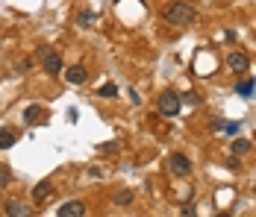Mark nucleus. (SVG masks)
I'll list each match as a JSON object with an SVG mask.
<instances>
[{
  "label": "nucleus",
  "instance_id": "obj_1",
  "mask_svg": "<svg viewBox=\"0 0 256 217\" xmlns=\"http://www.w3.org/2000/svg\"><path fill=\"white\" fill-rule=\"evenodd\" d=\"M195 18H198L195 6H189L183 0H174L162 9V21L171 24V26H189V24H195Z\"/></svg>",
  "mask_w": 256,
  "mask_h": 217
},
{
  "label": "nucleus",
  "instance_id": "obj_2",
  "mask_svg": "<svg viewBox=\"0 0 256 217\" xmlns=\"http://www.w3.org/2000/svg\"><path fill=\"white\" fill-rule=\"evenodd\" d=\"M159 115L162 118H177L180 115V94L177 91H162L159 94Z\"/></svg>",
  "mask_w": 256,
  "mask_h": 217
},
{
  "label": "nucleus",
  "instance_id": "obj_3",
  "mask_svg": "<svg viewBox=\"0 0 256 217\" xmlns=\"http://www.w3.org/2000/svg\"><path fill=\"white\" fill-rule=\"evenodd\" d=\"M168 168H171V173H174V176H180V179H183V176H189V173H192V159H189V156H183V153H174V156L168 159Z\"/></svg>",
  "mask_w": 256,
  "mask_h": 217
},
{
  "label": "nucleus",
  "instance_id": "obj_4",
  "mask_svg": "<svg viewBox=\"0 0 256 217\" xmlns=\"http://www.w3.org/2000/svg\"><path fill=\"white\" fill-rule=\"evenodd\" d=\"M41 65H44V71L53 76V73L62 71V56H59L56 50H47V47H44V50H41Z\"/></svg>",
  "mask_w": 256,
  "mask_h": 217
},
{
  "label": "nucleus",
  "instance_id": "obj_5",
  "mask_svg": "<svg viewBox=\"0 0 256 217\" xmlns=\"http://www.w3.org/2000/svg\"><path fill=\"white\" fill-rule=\"evenodd\" d=\"M56 215H59V217H83V215H85V203H80V200H71V203H62Z\"/></svg>",
  "mask_w": 256,
  "mask_h": 217
},
{
  "label": "nucleus",
  "instance_id": "obj_6",
  "mask_svg": "<svg viewBox=\"0 0 256 217\" xmlns=\"http://www.w3.org/2000/svg\"><path fill=\"white\" fill-rule=\"evenodd\" d=\"M227 65H230V71H236V73H248L251 59H248L245 53H230V56H227Z\"/></svg>",
  "mask_w": 256,
  "mask_h": 217
},
{
  "label": "nucleus",
  "instance_id": "obj_7",
  "mask_svg": "<svg viewBox=\"0 0 256 217\" xmlns=\"http://www.w3.org/2000/svg\"><path fill=\"white\" fill-rule=\"evenodd\" d=\"M65 79H68L71 85H83V82L88 79V73H85V68H83V65H71V68L65 71Z\"/></svg>",
  "mask_w": 256,
  "mask_h": 217
},
{
  "label": "nucleus",
  "instance_id": "obj_8",
  "mask_svg": "<svg viewBox=\"0 0 256 217\" xmlns=\"http://www.w3.org/2000/svg\"><path fill=\"white\" fill-rule=\"evenodd\" d=\"M3 212H6V215H9V217H27V215H29V209H27V206H21L18 200H9Z\"/></svg>",
  "mask_w": 256,
  "mask_h": 217
},
{
  "label": "nucleus",
  "instance_id": "obj_9",
  "mask_svg": "<svg viewBox=\"0 0 256 217\" xmlns=\"http://www.w3.org/2000/svg\"><path fill=\"white\" fill-rule=\"evenodd\" d=\"M50 191H53V185L44 179V182H38V185L32 188V200H35V203H41L44 197H50Z\"/></svg>",
  "mask_w": 256,
  "mask_h": 217
},
{
  "label": "nucleus",
  "instance_id": "obj_10",
  "mask_svg": "<svg viewBox=\"0 0 256 217\" xmlns=\"http://www.w3.org/2000/svg\"><path fill=\"white\" fill-rule=\"evenodd\" d=\"M15 141H18V135H15L12 129H0V150H9V147H15Z\"/></svg>",
  "mask_w": 256,
  "mask_h": 217
},
{
  "label": "nucleus",
  "instance_id": "obj_11",
  "mask_svg": "<svg viewBox=\"0 0 256 217\" xmlns=\"http://www.w3.org/2000/svg\"><path fill=\"white\" fill-rule=\"evenodd\" d=\"M245 153H251V141L248 138H236L233 141V156H245Z\"/></svg>",
  "mask_w": 256,
  "mask_h": 217
},
{
  "label": "nucleus",
  "instance_id": "obj_12",
  "mask_svg": "<svg viewBox=\"0 0 256 217\" xmlns=\"http://www.w3.org/2000/svg\"><path fill=\"white\" fill-rule=\"evenodd\" d=\"M133 200H136V194H133V191H118V197H115V206L127 209V206H133Z\"/></svg>",
  "mask_w": 256,
  "mask_h": 217
},
{
  "label": "nucleus",
  "instance_id": "obj_13",
  "mask_svg": "<svg viewBox=\"0 0 256 217\" xmlns=\"http://www.w3.org/2000/svg\"><path fill=\"white\" fill-rule=\"evenodd\" d=\"M97 94H100V97H106V100H112V97H118V85H115V82H106Z\"/></svg>",
  "mask_w": 256,
  "mask_h": 217
},
{
  "label": "nucleus",
  "instance_id": "obj_14",
  "mask_svg": "<svg viewBox=\"0 0 256 217\" xmlns=\"http://www.w3.org/2000/svg\"><path fill=\"white\" fill-rule=\"evenodd\" d=\"M38 112H41L38 106H29V109L24 112V121H27V123H35V121H38Z\"/></svg>",
  "mask_w": 256,
  "mask_h": 217
},
{
  "label": "nucleus",
  "instance_id": "obj_15",
  "mask_svg": "<svg viewBox=\"0 0 256 217\" xmlns=\"http://www.w3.org/2000/svg\"><path fill=\"white\" fill-rule=\"evenodd\" d=\"M236 91H239L242 97H251V94H254V82H239V85H236Z\"/></svg>",
  "mask_w": 256,
  "mask_h": 217
},
{
  "label": "nucleus",
  "instance_id": "obj_16",
  "mask_svg": "<svg viewBox=\"0 0 256 217\" xmlns=\"http://www.w3.org/2000/svg\"><path fill=\"white\" fill-rule=\"evenodd\" d=\"M94 24V15L91 12H80V26H91Z\"/></svg>",
  "mask_w": 256,
  "mask_h": 217
},
{
  "label": "nucleus",
  "instance_id": "obj_17",
  "mask_svg": "<svg viewBox=\"0 0 256 217\" xmlns=\"http://www.w3.org/2000/svg\"><path fill=\"white\" fill-rule=\"evenodd\" d=\"M97 150H100V153H112V150H118V141H109V144H100Z\"/></svg>",
  "mask_w": 256,
  "mask_h": 217
},
{
  "label": "nucleus",
  "instance_id": "obj_18",
  "mask_svg": "<svg viewBox=\"0 0 256 217\" xmlns=\"http://www.w3.org/2000/svg\"><path fill=\"white\" fill-rule=\"evenodd\" d=\"M3 185H9V173H6V170H0V188H3Z\"/></svg>",
  "mask_w": 256,
  "mask_h": 217
},
{
  "label": "nucleus",
  "instance_id": "obj_19",
  "mask_svg": "<svg viewBox=\"0 0 256 217\" xmlns=\"http://www.w3.org/2000/svg\"><path fill=\"white\" fill-rule=\"evenodd\" d=\"M254 191H256V185H254Z\"/></svg>",
  "mask_w": 256,
  "mask_h": 217
}]
</instances>
